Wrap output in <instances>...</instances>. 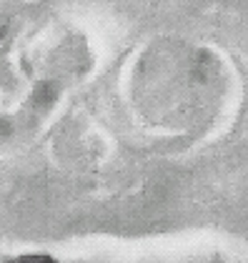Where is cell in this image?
I'll return each mask as SVG.
<instances>
[{
	"instance_id": "obj_1",
	"label": "cell",
	"mask_w": 248,
	"mask_h": 263,
	"mask_svg": "<svg viewBox=\"0 0 248 263\" xmlns=\"http://www.w3.org/2000/svg\"><path fill=\"white\" fill-rule=\"evenodd\" d=\"M38 263H55V261H53V258H41Z\"/></svg>"
}]
</instances>
